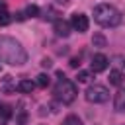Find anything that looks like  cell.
<instances>
[{
    "mask_svg": "<svg viewBox=\"0 0 125 125\" xmlns=\"http://www.w3.org/2000/svg\"><path fill=\"white\" fill-rule=\"evenodd\" d=\"M76 80H78V82H88V80H90V72H88V70H78Z\"/></svg>",
    "mask_w": 125,
    "mask_h": 125,
    "instance_id": "cell-16",
    "label": "cell"
},
{
    "mask_svg": "<svg viewBox=\"0 0 125 125\" xmlns=\"http://www.w3.org/2000/svg\"><path fill=\"white\" fill-rule=\"evenodd\" d=\"M0 61L8 62L12 66H20L27 61V53L20 41H16L14 37L2 35L0 37Z\"/></svg>",
    "mask_w": 125,
    "mask_h": 125,
    "instance_id": "cell-1",
    "label": "cell"
},
{
    "mask_svg": "<svg viewBox=\"0 0 125 125\" xmlns=\"http://www.w3.org/2000/svg\"><path fill=\"white\" fill-rule=\"evenodd\" d=\"M18 125H27V113H25V111L20 113V117H18Z\"/></svg>",
    "mask_w": 125,
    "mask_h": 125,
    "instance_id": "cell-18",
    "label": "cell"
},
{
    "mask_svg": "<svg viewBox=\"0 0 125 125\" xmlns=\"http://www.w3.org/2000/svg\"><path fill=\"white\" fill-rule=\"evenodd\" d=\"M70 66H72V68H78V66H80V59H76V57L70 59Z\"/></svg>",
    "mask_w": 125,
    "mask_h": 125,
    "instance_id": "cell-19",
    "label": "cell"
},
{
    "mask_svg": "<svg viewBox=\"0 0 125 125\" xmlns=\"http://www.w3.org/2000/svg\"><path fill=\"white\" fill-rule=\"evenodd\" d=\"M84 96L90 104H104V102L109 100V90L102 84H92V86H88Z\"/></svg>",
    "mask_w": 125,
    "mask_h": 125,
    "instance_id": "cell-4",
    "label": "cell"
},
{
    "mask_svg": "<svg viewBox=\"0 0 125 125\" xmlns=\"http://www.w3.org/2000/svg\"><path fill=\"white\" fill-rule=\"evenodd\" d=\"M94 20L102 27H115L121 23V12L111 4H98L94 6Z\"/></svg>",
    "mask_w": 125,
    "mask_h": 125,
    "instance_id": "cell-2",
    "label": "cell"
},
{
    "mask_svg": "<svg viewBox=\"0 0 125 125\" xmlns=\"http://www.w3.org/2000/svg\"><path fill=\"white\" fill-rule=\"evenodd\" d=\"M109 84H113V86H121L123 84V72L121 70H111L109 72Z\"/></svg>",
    "mask_w": 125,
    "mask_h": 125,
    "instance_id": "cell-10",
    "label": "cell"
},
{
    "mask_svg": "<svg viewBox=\"0 0 125 125\" xmlns=\"http://www.w3.org/2000/svg\"><path fill=\"white\" fill-rule=\"evenodd\" d=\"M10 21H12V16L8 14V10H6V8H2V10H0V25L4 27V25H8Z\"/></svg>",
    "mask_w": 125,
    "mask_h": 125,
    "instance_id": "cell-13",
    "label": "cell"
},
{
    "mask_svg": "<svg viewBox=\"0 0 125 125\" xmlns=\"http://www.w3.org/2000/svg\"><path fill=\"white\" fill-rule=\"evenodd\" d=\"M53 27H55V33H57L59 37H68V35H70V29H72L70 21H64V20H61V18L53 21Z\"/></svg>",
    "mask_w": 125,
    "mask_h": 125,
    "instance_id": "cell-7",
    "label": "cell"
},
{
    "mask_svg": "<svg viewBox=\"0 0 125 125\" xmlns=\"http://www.w3.org/2000/svg\"><path fill=\"white\" fill-rule=\"evenodd\" d=\"M113 61H115V64H119V66H121V64L125 62V59H123V57H115Z\"/></svg>",
    "mask_w": 125,
    "mask_h": 125,
    "instance_id": "cell-20",
    "label": "cell"
},
{
    "mask_svg": "<svg viewBox=\"0 0 125 125\" xmlns=\"http://www.w3.org/2000/svg\"><path fill=\"white\" fill-rule=\"evenodd\" d=\"M70 25H72V29L78 31V33L88 31V25H90L88 16H84V14H72V18H70Z\"/></svg>",
    "mask_w": 125,
    "mask_h": 125,
    "instance_id": "cell-5",
    "label": "cell"
},
{
    "mask_svg": "<svg viewBox=\"0 0 125 125\" xmlns=\"http://www.w3.org/2000/svg\"><path fill=\"white\" fill-rule=\"evenodd\" d=\"M57 76H59V82L55 86V98L59 102H62V104H72L76 100V94H78L76 84L70 82L68 78H64L62 72H57Z\"/></svg>",
    "mask_w": 125,
    "mask_h": 125,
    "instance_id": "cell-3",
    "label": "cell"
},
{
    "mask_svg": "<svg viewBox=\"0 0 125 125\" xmlns=\"http://www.w3.org/2000/svg\"><path fill=\"white\" fill-rule=\"evenodd\" d=\"M109 66V59L105 57V55H102V53H98V55H94L92 57V62H90V68L94 70V72H104L105 68Z\"/></svg>",
    "mask_w": 125,
    "mask_h": 125,
    "instance_id": "cell-6",
    "label": "cell"
},
{
    "mask_svg": "<svg viewBox=\"0 0 125 125\" xmlns=\"http://www.w3.org/2000/svg\"><path fill=\"white\" fill-rule=\"evenodd\" d=\"M57 2H59V4H62V6H66V4H68V0H57Z\"/></svg>",
    "mask_w": 125,
    "mask_h": 125,
    "instance_id": "cell-22",
    "label": "cell"
},
{
    "mask_svg": "<svg viewBox=\"0 0 125 125\" xmlns=\"http://www.w3.org/2000/svg\"><path fill=\"white\" fill-rule=\"evenodd\" d=\"M62 125H82V121H80L76 115H68V117L62 121Z\"/></svg>",
    "mask_w": 125,
    "mask_h": 125,
    "instance_id": "cell-14",
    "label": "cell"
},
{
    "mask_svg": "<svg viewBox=\"0 0 125 125\" xmlns=\"http://www.w3.org/2000/svg\"><path fill=\"white\" fill-rule=\"evenodd\" d=\"M35 86H37V84H35V82H31V80H27V78H23V80H20V82H18V90H20L21 94H31Z\"/></svg>",
    "mask_w": 125,
    "mask_h": 125,
    "instance_id": "cell-9",
    "label": "cell"
},
{
    "mask_svg": "<svg viewBox=\"0 0 125 125\" xmlns=\"http://www.w3.org/2000/svg\"><path fill=\"white\" fill-rule=\"evenodd\" d=\"M25 16H27V18L39 16V8H37V6H33V4H31V6H27V8H25Z\"/></svg>",
    "mask_w": 125,
    "mask_h": 125,
    "instance_id": "cell-15",
    "label": "cell"
},
{
    "mask_svg": "<svg viewBox=\"0 0 125 125\" xmlns=\"http://www.w3.org/2000/svg\"><path fill=\"white\" fill-rule=\"evenodd\" d=\"M49 82H51V78H49L47 74H39V76L35 78V84H37L39 88H47V86H49Z\"/></svg>",
    "mask_w": 125,
    "mask_h": 125,
    "instance_id": "cell-12",
    "label": "cell"
},
{
    "mask_svg": "<svg viewBox=\"0 0 125 125\" xmlns=\"http://www.w3.org/2000/svg\"><path fill=\"white\" fill-rule=\"evenodd\" d=\"M0 115H2L4 119H10V117H12V107H10V105H0Z\"/></svg>",
    "mask_w": 125,
    "mask_h": 125,
    "instance_id": "cell-17",
    "label": "cell"
},
{
    "mask_svg": "<svg viewBox=\"0 0 125 125\" xmlns=\"http://www.w3.org/2000/svg\"><path fill=\"white\" fill-rule=\"evenodd\" d=\"M41 64H43V66H51V61H49V59H43Z\"/></svg>",
    "mask_w": 125,
    "mask_h": 125,
    "instance_id": "cell-21",
    "label": "cell"
},
{
    "mask_svg": "<svg viewBox=\"0 0 125 125\" xmlns=\"http://www.w3.org/2000/svg\"><path fill=\"white\" fill-rule=\"evenodd\" d=\"M113 109L119 111V113L125 111V88H123V86H119V90H117L115 96H113Z\"/></svg>",
    "mask_w": 125,
    "mask_h": 125,
    "instance_id": "cell-8",
    "label": "cell"
},
{
    "mask_svg": "<svg viewBox=\"0 0 125 125\" xmlns=\"http://www.w3.org/2000/svg\"><path fill=\"white\" fill-rule=\"evenodd\" d=\"M92 45H94V47H105L107 41H105V37H104L102 33H96V35L92 37Z\"/></svg>",
    "mask_w": 125,
    "mask_h": 125,
    "instance_id": "cell-11",
    "label": "cell"
}]
</instances>
